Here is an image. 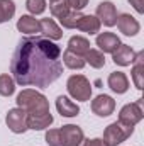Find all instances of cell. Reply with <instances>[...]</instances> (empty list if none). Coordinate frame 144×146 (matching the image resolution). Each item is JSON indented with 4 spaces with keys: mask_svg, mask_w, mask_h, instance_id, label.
Listing matches in <instances>:
<instances>
[{
    "mask_svg": "<svg viewBox=\"0 0 144 146\" xmlns=\"http://www.w3.org/2000/svg\"><path fill=\"white\" fill-rule=\"evenodd\" d=\"M17 107L27 112V115H37V114H48L49 110V100L46 99V95H42L41 92L32 90V88H24L17 99Z\"/></svg>",
    "mask_w": 144,
    "mask_h": 146,
    "instance_id": "7a4b0ae2",
    "label": "cell"
},
{
    "mask_svg": "<svg viewBox=\"0 0 144 146\" xmlns=\"http://www.w3.org/2000/svg\"><path fill=\"white\" fill-rule=\"evenodd\" d=\"M66 49L71 51V53H75V54L85 56V54L88 53V49H90V41L83 36H73V37H70V41H68V48H66Z\"/></svg>",
    "mask_w": 144,
    "mask_h": 146,
    "instance_id": "ffe728a7",
    "label": "cell"
},
{
    "mask_svg": "<svg viewBox=\"0 0 144 146\" xmlns=\"http://www.w3.org/2000/svg\"><path fill=\"white\" fill-rule=\"evenodd\" d=\"M129 3L136 9L137 14H143L144 12V7H143V0H129Z\"/></svg>",
    "mask_w": 144,
    "mask_h": 146,
    "instance_id": "4dcf8cb0",
    "label": "cell"
},
{
    "mask_svg": "<svg viewBox=\"0 0 144 146\" xmlns=\"http://www.w3.org/2000/svg\"><path fill=\"white\" fill-rule=\"evenodd\" d=\"M70 9L71 10H76V12H81L87 5H88V0H66Z\"/></svg>",
    "mask_w": 144,
    "mask_h": 146,
    "instance_id": "f1b7e54d",
    "label": "cell"
},
{
    "mask_svg": "<svg viewBox=\"0 0 144 146\" xmlns=\"http://www.w3.org/2000/svg\"><path fill=\"white\" fill-rule=\"evenodd\" d=\"M114 110H115V100L107 94H100L92 100V112L98 117H108L114 114Z\"/></svg>",
    "mask_w": 144,
    "mask_h": 146,
    "instance_id": "ba28073f",
    "label": "cell"
},
{
    "mask_svg": "<svg viewBox=\"0 0 144 146\" xmlns=\"http://www.w3.org/2000/svg\"><path fill=\"white\" fill-rule=\"evenodd\" d=\"M49 2H53V0H49Z\"/></svg>",
    "mask_w": 144,
    "mask_h": 146,
    "instance_id": "1f68e13d",
    "label": "cell"
},
{
    "mask_svg": "<svg viewBox=\"0 0 144 146\" xmlns=\"http://www.w3.org/2000/svg\"><path fill=\"white\" fill-rule=\"evenodd\" d=\"M80 146H107L102 138H93V139H83Z\"/></svg>",
    "mask_w": 144,
    "mask_h": 146,
    "instance_id": "f546056e",
    "label": "cell"
},
{
    "mask_svg": "<svg viewBox=\"0 0 144 146\" xmlns=\"http://www.w3.org/2000/svg\"><path fill=\"white\" fill-rule=\"evenodd\" d=\"M85 58V63H88L92 68H97V70H100V68H104L105 66V54L102 53V51H98V49H88V53L83 56Z\"/></svg>",
    "mask_w": 144,
    "mask_h": 146,
    "instance_id": "7402d4cb",
    "label": "cell"
},
{
    "mask_svg": "<svg viewBox=\"0 0 144 146\" xmlns=\"http://www.w3.org/2000/svg\"><path fill=\"white\" fill-rule=\"evenodd\" d=\"M15 94V82L9 73L0 75V95L2 97H10Z\"/></svg>",
    "mask_w": 144,
    "mask_h": 146,
    "instance_id": "603a6c76",
    "label": "cell"
},
{
    "mask_svg": "<svg viewBox=\"0 0 144 146\" xmlns=\"http://www.w3.org/2000/svg\"><path fill=\"white\" fill-rule=\"evenodd\" d=\"M5 124L14 134H24L27 127V112L22 110L20 107H14L7 112L5 115Z\"/></svg>",
    "mask_w": 144,
    "mask_h": 146,
    "instance_id": "8992f818",
    "label": "cell"
},
{
    "mask_svg": "<svg viewBox=\"0 0 144 146\" xmlns=\"http://www.w3.org/2000/svg\"><path fill=\"white\" fill-rule=\"evenodd\" d=\"M95 44L98 46V51H102L104 54L105 53H114L122 42H120V39L117 34H114V33H98L97 34V39H95Z\"/></svg>",
    "mask_w": 144,
    "mask_h": 146,
    "instance_id": "8fae6325",
    "label": "cell"
},
{
    "mask_svg": "<svg viewBox=\"0 0 144 146\" xmlns=\"http://www.w3.org/2000/svg\"><path fill=\"white\" fill-rule=\"evenodd\" d=\"M56 109L61 114V117H76L80 114V106L66 95H59L56 99Z\"/></svg>",
    "mask_w": 144,
    "mask_h": 146,
    "instance_id": "9a60e30c",
    "label": "cell"
},
{
    "mask_svg": "<svg viewBox=\"0 0 144 146\" xmlns=\"http://www.w3.org/2000/svg\"><path fill=\"white\" fill-rule=\"evenodd\" d=\"M132 82L137 90L144 88V51L136 53V60L132 63Z\"/></svg>",
    "mask_w": 144,
    "mask_h": 146,
    "instance_id": "ac0fdd59",
    "label": "cell"
},
{
    "mask_svg": "<svg viewBox=\"0 0 144 146\" xmlns=\"http://www.w3.org/2000/svg\"><path fill=\"white\" fill-rule=\"evenodd\" d=\"M15 14L14 0H0V24L9 22Z\"/></svg>",
    "mask_w": 144,
    "mask_h": 146,
    "instance_id": "d4e9b609",
    "label": "cell"
},
{
    "mask_svg": "<svg viewBox=\"0 0 144 146\" xmlns=\"http://www.w3.org/2000/svg\"><path fill=\"white\" fill-rule=\"evenodd\" d=\"M132 133H134V127L124 126L119 121H115V122L108 124L107 127H105L102 139L105 141L107 146H119V145H122L126 139H129L132 136Z\"/></svg>",
    "mask_w": 144,
    "mask_h": 146,
    "instance_id": "277c9868",
    "label": "cell"
},
{
    "mask_svg": "<svg viewBox=\"0 0 144 146\" xmlns=\"http://www.w3.org/2000/svg\"><path fill=\"white\" fill-rule=\"evenodd\" d=\"M136 60V51L129 44H120L112 53V61L119 66H131Z\"/></svg>",
    "mask_w": 144,
    "mask_h": 146,
    "instance_id": "7c38bea8",
    "label": "cell"
},
{
    "mask_svg": "<svg viewBox=\"0 0 144 146\" xmlns=\"http://www.w3.org/2000/svg\"><path fill=\"white\" fill-rule=\"evenodd\" d=\"M97 17H98V21L104 24V26H107V27H114L115 26V22H117V9H115V5L110 2V0H104V2H100L98 5H97V14H95Z\"/></svg>",
    "mask_w": 144,
    "mask_h": 146,
    "instance_id": "9c48e42d",
    "label": "cell"
},
{
    "mask_svg": "<svg viewBox=\"0 0 144 146\" xmlns=\"http://www.w3.org/2000/svg\"><path fill=\"white\" fill-rule=\"evenodd\" d=\"M26 9L31 15H41L46 10V0H26Z\"/></svg>",
    "mask_w": 144,
    "mask_h": 146,
    "instance_id": "4316f807",
    "label": "cell"
},
{
    "mask_svg": "<svg viewBox=\"0 0 144 146\" xmlns=\"http://www.w3.org/2000/svg\"><path fill=\"white\" fill-rule=\"evenodd\" d=\"M58 129H59V134H61L63 146H80L81 141L85 139L83 129L76 124H66V126H61Z\"/></svg>",
    "mask_w": 144,
    "mask_h": 146,
    "instance_id": "52a82bcc",
    "label": "cell"
},
{
    "mask_svg": "<svg viewBox=\"0 0 144 146\" xmlns=\"http://www.w3.org/2000/svg\"><path fill=\"white\" fill-rule=\"evenodd\" d=\"M115 26L119 27V31L124 36H136L141 31V24L136 17H132L131 14H119L117 15V22Z\"/></svg>",
    "mask_w": 144,
    "mask_h": 146,
    "instance_id": "30bf717a",
    "label": "cell"
},
{
    "mask_svg": "<svg viewBox=\"0 0 144 146\" xmlns=\"http://www.w3.org/2000/svg\"><path fill=\"white\" fill-rule=\"evenodd\" d=\"M44 139H46V143L49 146H63L59 129H48L46 134H44Z\"/></svg>",
    "mask_w": 144,
    "mask_h": 146,
    "instance_id": "83f0119b",
    "label": "cell"
},
{
    "mask_svg": "<svg viewBox=\"0 0 144 146\" xmlns=\"http://www.w3.org/2000/svg\"><path fill=\"white\" fill-rule=\"evenodd\" d=\"M54 122V117L51 112L48 114H37V115H27V127L32 131H44Z\"/></svg>",
    "mask_w": 144,
    "mask_h": 146,
    "instance_id": "d6986e66",
    "label": "cell"
},
{
    "mask_svg": "<svg viewBox=\"0 0 144 146\" xmlns=\"http://www.w3.org/2000/svg\"><path fill=\"white\" fill-rule=\"evenodd\" d=\"M49 10H51V15H53V17L63 19L71 9H70V5H68L66 0H53V2L49 3Z\"/></svg>",
    "mask_w": 144,
    "mask_h": 146,
    "instance_id": "cb8c5ba5",
    "label": "cell"
},
{
    "mask_svg": "<svg viewBox=\"0 0 144 146\" xmlns=\"http://www.w3.org/2000/svg\"><path fill=\"white\" fill-rule=\"evenodd\" d=\"M39 26H41V34L46 39H49V41H59L63 37V29L49 17L48 19H41Z\"/></svg>",
    "mask_w": 144,
    "mask_h": 146,
    "instance_id": "2e32d148",
    "label": "cell"
},
{
    "mask_svg": "<svg viewBox=\"0 0 144 146\" xmlns=\"http://www.w3.org/2000/svg\"><path fill=\"white\" fill-rule=\"evenodd\" d=\"M66 90L73 100L88 102L92 99V83L85 75H71L66 82Z\"/></svg>",
    "mask_w": 144,
    "mask_h": 146,
    "instance_id": "3957f363",
    "label": "cell"
},
{
    "mask_svg": "<svg viewBox=\"0 0 144 146\" xmlns=\"http://www.w3.org/2000/svg\"><path fill=\"white\" fill-rule=\"evenodd\" d=\"M100 27H102V22L98 21V17L97 15H81V19L78 21V24H76V29L78 31H81V33H87V34H90V36H93V34H98L100 33Z\"/></svg>",
    "mask_w": 144,
    "mask_h": 146,
    "instance_id": "e0dca14e",
    "label": "cell"
},
{
    "mask_svg": "<svg viewBox=\"0 0 144 146\" xmlns=\"http://www.w3.org/2000/svg\"><path fill=\"white\" fill-rule=\"evenodd\" d=\"M10 73L20 87L46 88L63 73L61 48L46 37H24L14 51Z\"/></svg>",
    "mask_w": 144,
    "mask_h": 146,
    "instance_id": "6da1fadb",
    "label": "cell"
},
{
    "mask_svg": "<svg viewBox=\"0 0 144 146\" xmlns=\"http://www.w3.org/2000/svg\"><path fill=\"white\" fill-rule=\"evenodd\" d=\"M107 85L114 94L122 95L129 90V78L124 72H112L107 78Z\"/></svg>",
    "mask_w": 144,
    "mask_h": 146,
    "instance_id": "4fadbf2b",
    "label": "cell"
},
{
    "mask_svg": "<svg viewBox=\"0 0 144 146\" xmlns=\"http://www.w3.org/2000/svg\"><path fill=\"white\" fill-rule=\"evenodd\" d=\"M143 102L144 99H137L136 102L126 104L119 112V122L124 124V126H131V127H134L137 122H141L144 117Z\"/></svg>",
    "mask_w": 144,
    "mask_h": 146,
    "instance_id": "5b68a950",
    "label": "cell"
},
{
    "mask_svg": "<svg viewBox=\"0 0 144 146\" xmlns=\"http://www.w3.org/2000/svg\"><path fill=\"white\" fill-rule=\"evenodd\" d=\"M17 31L27 36H37L41 34V26L34 15H20V19L17 21Z\"/></svg>",
    "mask_w": 144,
    "mask_h": 146,
    "instance_id": "5bb4252c",
    "label": "cell"
},
{
    "mask_svg": "<svg viewBox=\"0 0 144 146\" xmlns=\"http://www.w3.org/2000/svg\"><path fill=\"white\" fill-rule=\"evenodd\" d=\"M61 63L66 66V68H70V70H81L87 63H85V58L83 56H80V54H75L71 51H65L63 54H61Z\"/></svg>",
    "mask_w": 144,
    "mask_h": 146,
    "instance_id": "44dd1931",
    "label": "cell"
},
{
    "mask_svg": "<svg viewBox=\"0 0 144 146\" xmlns=\"http://www.w3.org/2000/svg\"><path fill=\"white\" fill-rule=\"evenodd\" d=\"M81 12H76V10H70L63 19H59V24L65 27V29H76V24L78 21L81 19Z\"/></svg>",
    "mask_w": 144,
    "mask_h": 146,
    "instance_id": "484cf974",
    "label": "cell"
}]
</instances>
